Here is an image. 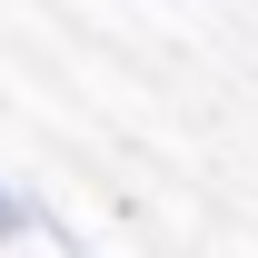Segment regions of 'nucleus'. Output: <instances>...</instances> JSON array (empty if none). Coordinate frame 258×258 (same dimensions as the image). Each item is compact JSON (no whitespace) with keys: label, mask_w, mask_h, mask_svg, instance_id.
Segmentation results:
<instances>
[{"label":"nucleus","mask_w":258,"mask_h":258,"mask_svg":"<svg viewBox=\"0 0 258 258\" xmlns=\"http://www.w3.org/2000/svg\"><path fill=\"white\" fill-rule=\"evenodd\" d=\"M10 238H70V228L50 219L30 189H10V179H0V248H10Z\"/></svg>","instance_id":"obj_1"}]
</instances>
